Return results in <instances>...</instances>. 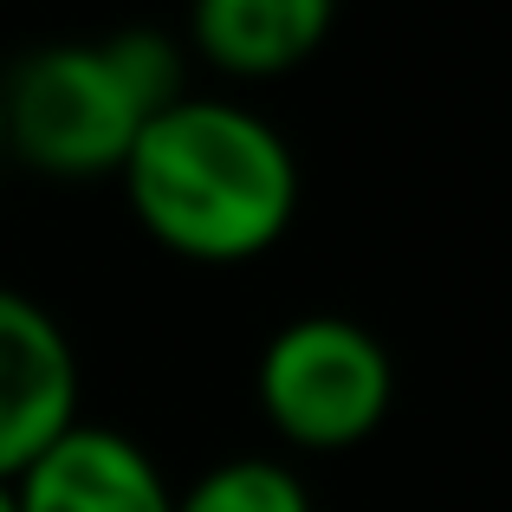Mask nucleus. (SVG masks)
I'll use <instances>...</instances> for the list:
<instances>
[{
  "label": "nucleus",
  "instance_id": "f257e3e1",
  "mask_svg": "<svg viewBox=\"0 0 512 512\" xmlns=\"http://www.w3.org/2000/svg\"><path fill=\"white\" fill-rule=\"evenodd\" d=\"M124 208L175 260L247 266L299 221V156L253 104L188 98L137 130L124 169Z\"/></svg>",
  "mask_w": 512,
  "mask_h": 512
},
{
  "label": "nucleus",
  "instance_id": "f03ea898",
  "mask_svg": "<svg viewBox=\"0 0 512 512\" xmlns=\"http://www.w3.org/2000/svg\"><path fill=\"white\" fill-rule=\"evenodd\" d=\"M150 104L117 65L111 39H59L39 46L0 78V124L7 156L59 182H98L117 175L150 124Z\"/></svg>",
  "mask_w": 512,
  "mask_h": 512
},
{
  "label": "nucleus",
  "instance_id": "7ed1b4c3",
  "mask_svg": "<svg viewBox=\"0 0 512 512\" xmlns=\"http://www.w3.org/2000/svg\"><path fill=\"white\" fill-rule=\"evenodd\" d=\"M253 396L279 441L299 454H344L389 422L396 363L376 331L338 312H305L266 338L253 363Z\"/></svg>",
  "mask_w": 512,
  "mask_h": 512
},
{
  "label": "nucleus",
  "instance_id": "20e7f679",
  "mask_svg": "<svg viewBox=\"0 0 512 512\" xmlns=\"http://www.w3.org/2000/svg\"><path fill=\"white\" fill-rule=\"evenodd\" d=\"M78 402H85V376L65 325L33 292L0 286V480L7 487L72 422H85Z\"/></svg>",
  "mask_w": 512,
  "mask_h": 512
},
{
  "label": "nucleus",
  "instance_id": "39448f33",
  "mask_svg": "<svg viewBox=\"0 0 512 512\" xmlns=\"http://www.w3.org/2000/svg\"><path fill=\"white\" fill-rule=\"evenodd\" d=\"M13 512H175V487L137 435L72 422L13 480Z\"/></svg>",
  "mask_w": 512,
  "mask_h": 512
},
{
  "label": "nucleus",
  "instance_id": "423d86ee",
  "mask_svg": "<svg viewBox=\"0 0 512 512\" xmlns=\"http://www.w3.org/2000/svg\"><path fill=\"white\" fill-rule=\"evenodd\" d=\"M331 39V0H201L188 13V59L227 78H286Z\"/></svg>",
  "mask_w": 512,
  "mask_h": 512
},
{
  "label": "nucleus",
  "instance_id": "0eeeda50",
  "mask_svg": "<svg viewBox=\"0 0 512 512\" xmlns=\"http://www.w3.org/2000/svg\"><path fill=\"white\" fill-rule=\"evenodd\" d=\"M175 512H318V500L299 467L273 454H234V461H214L201 480H188L175 493Z\"/></svg>",
  "mask_w": 512,
  "mask_h": 512
},
{
  "label": "nucleus",
  "instance_id": "6e6552de",
  "mask_svg": "<svg viewBox=\"0 0 512 512\" xmlns=\"http://www.w3.org/2000/svg\"><path fill=\"white\" fill-rule=\"evenodd\" d=\"M0 512H13V487H7V480H0Z\"/></svg>",
  "mask_w": 512,
  "mask_h": 512
},
{
  "label": "nucleus",
  "instance_id": "1a4fd4ad",
  "mask_svg": "<svg viewBox=\"0 0 512 512\" xmlns=\"http://www.w3.org/2000/svg\"><path fill=\"white\" fill-rule=\"evenodd\" d=\"M0 163H7V124H0Z\"/></svg>",
  "mask_w": 512,
  "mask_h": 512
}]
</instances>
